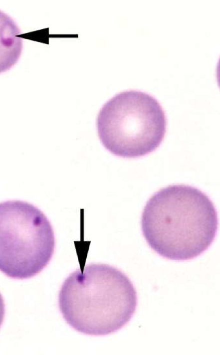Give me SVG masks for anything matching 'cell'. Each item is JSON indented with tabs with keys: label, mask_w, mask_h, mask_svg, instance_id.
I'll return each mask as SVG.
<instances>
[{
	"label": "cell",
	"mask_w": 220,
	"mask_h": 355,
	"mask_svg": "<svg viewBox=\"0 0 220 355\" xmlns=\"http://www.w3.org/2000/svg\"><path fill=\"white\" fill-rule=\"evenodd\" d=\"M218 225L215 205L204 192L185 184L163 188L147 202L141 229L149 246L173 260L193 259L214 241Z\"/></svg>",
	"instance_id": "cell-1"
},
{
	"label": "cell",
	"mask_w": 220,
	"mask_h": 355,
	"mask_svg": "<svg viewBox=\"0 0 220 355\" xmlns=\"http://www.w3.org/2000/svg\"><path fill=\"white\" fill-rule=\"evenodd\" d=\"M61 313L72 328L84 334L103 336L125 326L137 305L136 289L117 268L93 263L77 269L64 281L58 296Z\"/></svg>",
	"instance_id": "cell-2"
},
{
	"label": "cell",
	"mask_w": 220,
	"mask_h": 355,
	"mask_svg": "<svg viewBox=\"0 0 220 355\" xmlns=\"http://www.w3.org/2000/svg\"><path fill=\"white\" fill-rule=\"evenodd\" d=\"M96 126L99 138L112 154L125 158L146 156L164 139L167 120L153 96L137 90L116 94L100 109Z\"/></svg>",
	"instance_id": "cell-3"
},
{
	"label": "cell",
	"mask_w": 220,
	"mask_h": 355,
	"mask_svg": "<svg viewBox=\"0 0 220 355\" xmlns=\"http://www.w3.org/2000/svg\"><path fill=\"white\" fill-rule=\"evenodd\" d=\"M52 225L28 202H0V271L16 279L31 278L48 264L54 253Z\"/></svg>",
	"instance_id": "cell-4"
},
{
	"label": "cell",
	"mask_w": 220,
	"mask_h": 355,
	"mask_svg": "<svg viewBox=\"0 0 220 355\" xmlns=\"http://www.w3.org/2000/svg\"><path fill=\"white\" fill-rule=\"evenodd\" d=\"M20 31L14 20L0 10V73L11 68L22 49Z\"/></svg>",
	"instance_id": "cell-5"
},
{
	"label": "cell",
	"mask_w": 220,
	"mask_h": 355,
	"mask_svg": "<svg viewBox=\"0 0 220 355\" xmlns=\"http://www.w3.org/2000/svg\"><path fill=\"white\" fill-rule=\"evenodd\" d=\"M5 315V305L3 298L0 293V328L2 324Z\"/></svg>",
	"instance_id": "cell-6"
}]
</instances>
